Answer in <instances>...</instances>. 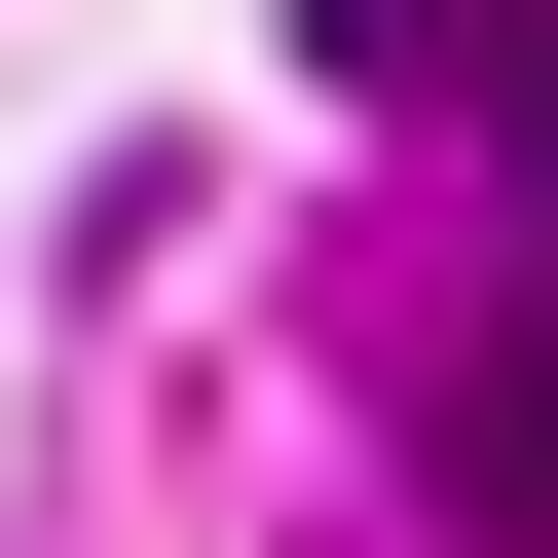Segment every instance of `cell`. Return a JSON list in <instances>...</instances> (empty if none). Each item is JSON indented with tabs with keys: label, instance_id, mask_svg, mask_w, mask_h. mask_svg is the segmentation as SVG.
I'll return each instance as SVG.
<instances>
[{
	"label": "cell",
	"instance_id": "cell-1",
	"mask_svg": "<svg viewBox=\"0 0 558 558\" xmlns=\"http://www.w3.org/2000/svg\"><path fill=\"white\" fill-rule=\"evenodd\" d=\"M447 521H484V558H558V260L447 336Z\"/></svg>",
	"mask_w": 558,
	"mask_h": 558
},
{
	"label": "cell",
	"instance_id": "cell-2",
	"mask_svg": "<svg viewBox=\"0 0 558 558\" xmlns=\"http://www.w3.org/2000/svg\"><path fill=\"white\" fill-rule=\"evenodd\" d=\"M336 112H521V0H299Z\"/></svg>",
	"mask_w": 558,
	"mask_h": 558
},
{
	"label": "cell",
	"instance_id": "cell-3",
	"mask_svg": "<svg viewBox=\"0 0 558 558\" xmlns=\"http://www.w3.org/2000/svg\"><path fill=\"white\" fill-rule=\"evenodd\" d=\"M521 186H558V38H521Z\"/></svg>",
	"mask_w": 558,
	"mask_h": 558
}]
</instances>
